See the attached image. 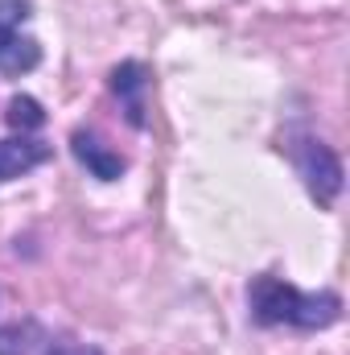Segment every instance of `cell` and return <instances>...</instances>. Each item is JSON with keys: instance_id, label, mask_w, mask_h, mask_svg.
Listing matches in <instances>:
<instances>
[{"instance_id": "obj_2", "label": "cell", "mask_w": 350, "mask_h": 355, "mask_svg": "<svg viewBox=\"0 0 350 355\" xmlns=\"http://www.w3.org/2000/svg\"><path fill=\"white\" fill-rule=\"evenodd\" d=\"M293 162H297V174L305 178V190L313 194V202L330 207L338 198V190H342V162H338V153L326 141L305 137L293 149Z\"/></svg>"}, {"instance_id": "obj_7", "label": "cell", "mask_w": 350, "mask_h": 355, "mask_svg": "<svg viewBox=\"0 0 350 355\" xmlns=\"http://www.w3.org/2000/svg\"><path fill=\"white\" fill-rule=\"evenodd\" d=\"M8 124H12L21 137H29V132H37V128L46 124V107H42L33 95H12V99H8Z\"/></svg>"}, {"instance_id": "obj_9", "label": "cell", "mask_w": 350, "mask_h": 355, "mask_svg": "<svg viewBox=\"0 0 350 355\" xmlns=\"http://www.w3.org/2000/svg\"><path fill=\"white\" fill-rule=\"evenodd\" d=\"M0 355H25V331L21 327H4L0 331Z\"/></svg>"}, {"instance_id": "obj_10", "label": "cell", "mask_w": 350, "mask_h": 355, "mask_svg": "<svg viewBox=\"0 0 350 355\" xmlns=\"http://www.w3.org/2000/svg\"><path fill=\"white\" fill-rule=\"evenodd\" d=\"M50 355H99L95 347H54Z\"/></svg>"}, {"instance_id": "obj_4", "label": "cell", "mask_w": 350, "mask_h": 355, "mask_svg": "<svg viewBox=\"0 0 350 355\" xmlns=\"http://www.w3.org/2000/svg\"><path fill=\"white\" fill-rule=\"evenodd\" d=\"M50 153L54 149L46 141H37V137H8V141H0V186L29 174V170H37V166H46Z\"/></svg>"}, {"instance_id": "obj_1", "label": "cell", "mask_w": 350, "mask_h": 355, "mask_svg": "<svg viewBox=\"0 0 350 355\" xmlns=\"http://www.w3.org/2000/svg\"><path fill=\"white\" fill-rule=\"evenodd\" d=\"M248 306H252V318L260 327L288 322V327H301V331H326L342 314L338 293H330V289L305 293V289H297V285H288V281H280L272 272H264L248 285Z\"/></svg>"}, {"instance_id": "obj_6", "label": "cell", "mask_w": 350, "mask_h": 355, "mask_svg": "<svg viewBox=\"0 0 350 355\" xmlns=\"http://www.w3.org/2000/svg\"><path fill=\"white\" fill-rule=\"evenodd\" d=\"M42 62V46H37V37H12L4 50H0V71H8V75H25V71H33Z\"/></svg>"}, {"instance_id": "obj_5", "label": "cell", "mask_w": 350, "mask_h": 355, "mask_svg": "<svg viewBox=\"0 0 350 355\" xmlns=\"http://www.w3.org/2000/svg\"><path fill=\"white\" fill-rule=\"evenodd\" d=\"M71 153L79 157V166L87 170L91 178H99V182H116V178H124V157L116 153V149H107L95 132H75L71 137Z\"/></svg>"}, {"instance_id": "obj_3", "label": "cell", "mask_w": 350, "mask_h": 355, "mask_svg": "<svg viewBox=\"0 0 350 355\" xmlns=\"http://www.w3.org/2000/svg\"><path fill=\"white\" fill-rule=\"evenodd\" d=\"M111 95L120 99V107H124V120L132 124V128H145V95H149V71L140 67V62H120L116 71H111Z\"/></svg>"}, {"instance_id": "obj_8", "label": "cell", "mask_w": 350, "mask_h": 355, "mask_svg": "<svg viewBox=\"0 0 350 355\" xmlns=\"http://www.w3.org/2000/svg\"><path fill=\"white\" fill-rule=\"evenodd\" d=\"M25 21H29V4L25 0H0V50L21 33Z\"/></svg>"}]
</instances>
